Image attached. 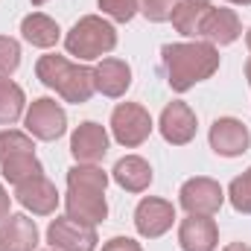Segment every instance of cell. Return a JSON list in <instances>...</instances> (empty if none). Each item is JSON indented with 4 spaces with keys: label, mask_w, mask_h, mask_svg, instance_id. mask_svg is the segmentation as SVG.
Wrapping results in <instances>:
<instances>
[{
    "label": "cell",
    "mask_w": 251,
    "mask_h": 251,
    "mask_svg": "<svg viewBox=\"0 0 251 251\" xmlns=\"http://www.w3.org/2000/svg\"><path fill=\"white\" fill-rule=\"evenodd\" d=\"M15 199L21 201V207H26L29 213H35V216H50V213H56V207H59V190L56 184L41 173V176H32V178H26V181H21L18 187H15Z\"/></svg>",
    "instance_id": "7c38bea8"
},
{
    "label": "cell",
    "mask_w": 251,
    "mask_h": 251,
    "mask_svg": "<svg viewBox=\"0 0 251 251\" xmlns=\"http://www.w3.org/2000/svg\"><path fill=\"white\" fill-rule=\"evenodd\" d=\"M210 3L207 0H178V6L173 9V26L176 32L187 35V38H201V26H204V18L210 15Z\"/></svg>",
    "instance_id": "d6986e66"
},
{
    "label": "cell",
    "mask_w": 251,
    "mask_h": 251,
    "mask_svg": "<svg viewBox=\"0 0 251 251\" xmlns=\"http://www.w3.org/2000/svg\"><path fill=\"white\" fill-rule=\"evenodd\" d=\"M176 222V207L173 201L167 199H158V196H146L140 199V204L134 207V228L140 237L146 240H158L164 237Z\"/></svg>",
    "instance_id": "52a82bcc"
},
{
    "label": "cell",
    "mask_w": 251,
    "mask_h": 251,
    "mask_svg": "<svg viewBox=\"0 0 251 251\" xmlns=\"http://www.w3.org/2000/svg\"><path fill=\"white\" fill-rule=\"evenodd\" d=\"M21 67V44L9 35H0V79H9Z\"/></svg>",
    "instance_id": "484cf974"
},
{
    "label": "cell",
    "mask_w": 251,
    "mask_h": 251,
    "mask_svg": "<svg viewBox=\"0 0 251 251\" xmlns=\"http://www.w3.org/2000/svg\"><path fill=\"white\" fill-rule=\"evenodd\" d=\"M102 15H108L117 24H128L137 12H140V0H97Z\"/></svg>",
    "instance_id": "4316f807"
},
{
    "label": "cell",
    "mask_w": 251,
    "mask_h": 251,
    "mask_svg": "<svg viewBox=\"0 0 251 251\" xmlns=\"http://www.w3.org/2000/svg\"><path fill=\"white\" fill-rule=\"evenodd\" d=\"M47 251H56V249H47Z\"/></svg>",
    "instance_id": "d590c367"
},
{
    "label": "cell",
    "mask_w": 251,
    "mask_h": 251,
    "mask_svg": "<svg viewBox=\"0 0 251 251\" xmlns=\"http://www.w3.org/2000/svg\"><path fill=\"white\" fill-rule=\"evenodd\" d=\"M26 97L24 88L15 85L12 79H0V126H12L24 117Z\"/></svg>",
    "instance_id": "44dd1931"
},
{
    "label": "cell",
    "mask_w": 251,
    "mask_h": 251,
    "mask_svg": "<svg viewBox=\"0 0 251 251\" xmlns=\"http://www.w3.org/2000/svg\"><path fill=\"white\" fill-rule=\"evenodd\" d=\"M158 128H161V137H164L167 143H173V146H187L190 140L196 137L199 120H196V111L190 108L187 102L173 100V102L161 111Z\"/></svg>",
    "instance_id": "8fae6325"
},
{
    "label": "cell",
    "mask_w": 251,
    "mask_h": 251,
    "mask_svg": "<svg viewBox=\"0 0 251 251\" xmlns=\"http://www.w3.org/2000/svg\"><path fill=\"white\" fill-rule=\"evenodd\" d=\"M243 35V24H240V15L228 6H213L210 15L204 18V26H201V38L213 47H228L234 44L237 38Z\"/></svg>",
    "instance_id": "9a60e30c"
},
{
    "label": "cell",
    "mask_w": 251,
    "mask_h": 251,
    "mask_svg": "<svg viewBox=\"0 0 251 251\" xmlns=\"http://www.w3.org/2000/svg\"><path fill=\"white\" fill-rule=\"evenodd\" d=\"M24 152H35L32 134H24L18 128H3L0 131V164L15 158V155H24Z\"/></svg>",
    "instance_id": "cb8c5ba5"
},
{
    "label": "cell",
    "mask_w": 251,
    "mask_h": 251,
    "mask_svg": "<svg viewBox=\"0 0 251 251\" xmlns=\"http://www.w3.org/2000/svg\"><path fill=\"white\" fill-rule=\"evenodd\" d=\"M228 3H237V6H251V0H228Z\"/></svg>",
    "instance_id": "d6a6232c"
},
{
    "label": "cell",
    "mask_w": 251,
    "mask_h": 251,
    "mask_svg": "<svg viewBox=\"0 0 251 251\" xmlns=\"http://www.w3.org/2000/svg\"><path fill=\"white\" fill-rule=\"evenodd\" d=\"M35 76L41 85H47L50 91H56L64 102L82 105L97 94V82H94V67L85 64H73L64 56H41L35 64Z\"/></svg>",
    "instance_id": "7a4b0ae2"
},
{
    "label": "cell",
    "mask_w": 251,
    "mask_h": 251,
    "mask_svg": "<svg viewBox=\"0 0 251 251\" xmlns=\"http://www.w3.org/2000/svg\"><path fill=\"white\" fill-rule=\"evenodd\" d=\"M111 178H114L126 193H143V190H149V184H152L155 176H152L149 161H143L140 155H126V158H120V161L114 164Z\"/></svg>",
    "instance_id": "ac0fdd59"
},
{
    "label": "cell",
    "mask_w": 251,
    "mask_h": 251,
    "mask_svg": "<svg viewBox=\"0 0 251 251\" xmlns=\"http://www.w3.org/2000/svg\"><path fill=\"white\" fill-rule=\"evenodd\" d=\"M117 47V29L100 18V15H85L79 18L70 32L64 35V50L67 56H76L79 62H94V59H102L108 56L111 50Z\"/></svg>",
    "instance_id": "3957f363"
},
{
    "label": "cell",
    "mask_w": 251,
    "mask_h": 251,
    "mask_svg": "<svg viewBox=\"0 0 251 251\" xmlns=\"http://www.w3.org/2000/svg\"><path fill=\"white\" fill-rule=\"evenodd\" d=\"M207 140H210V149L216 155H222V158H240L243 152H249L251 131H249V126L243 123V120H237V117H219L210 126Z\"/></svg>",
    "instance_id": "30bf717a"
},
{
    "label": "cell",
    "mask_w": 251,
    "mask_h": 251,
    "mask_svg": "<svg viewBox=\"0 0 251 251\" xmlns=\"http://www.w3.org/2000/svg\"><path fill=\"white\" fill-rule=\"evenodd\" d=\"M161 59H164V67H167V82L176 94H184L193 85L210 79L219 70V50L207 41L164 44Z\"/></svg>",
    "instance_id": "6da1fadb"
},
{
    "label": "cell",
    "mask_w": 251,
    "mask_h": 251,
    "mask_svg": "<svg viewBox=\"0 0 251 251\" xmlns=\"http://www.w3.org/2000/svg\"><path fill=\"white\" fill-rule=\"evenodd\" d=\"M47 243L56 251H97V228L94 225H82L70 216L53 219L47 228Z\"/></svg>",
    "instance_id": "ba28073f"
},
{
    "label": "cell",
    "mask_w": 251,
    "mask_h": 251,
    "mask_svg": "<svg viewBox=\"0 0 251 251\" xmlns=\"http://www.w3.org/2000/svg\"><path fill=\"white\" fill-rule=\"evenodd\" d=\"M44 3H47V0H32V6H44Z\"/></svg>",
    "instance_id": "e575fe53"
},
{
    "label": "cell",
    "mask_w": 251,
    "mask_h": 251,
    "mask_svg": "<svg viewBox=\"0 0 251 251\" xmlns=\"http://www.w3.org/2000/svg\"><path fill=\"white\" fill-rule=\"evenodd\" d=\"M222 251H251L249 243H231V246H225Z\"/></svg>",
    "instance_id": "4dcf8cb0"
},
{
    "label": "cell",
    "mask_w": 251,
    "mask_h": 251,
    "mask_svg": "<svg viewBox=\"0 0 251 251\" xmlns=\"http://www.w3.org/2000/svg\"><path fill=\"white\" fill-rule=\"evenodd\" d=\"M152 128H155L152 114L140 102H120L111 111V134L126 149H134V146L146 143L149 134H152Z\"/></svg>",
    "instance_id": "277c9868"
},
{
    "label": "cell",
    "mask_w": 251,
    "mask_h": 251,
    "mask_svg": "<svg viewBox=\"0 0 251 251\" xmlns=\"http://www.w3.org/2000/svg\"><path fill=\"white\" fill-rule=\"evenodd\" d=\"M176 6H178V0H140V12H143V18L152 21V24L170 21Z\"/></svg>",
    "instance_id": "83f0119b"
},
{
    "label": "cell",
    "mask_w": 251,
    "mask_h": 251,
    "mask_svg": "<svg viewBox=\"0 0 251 251\" xmlns=\"http://www.w3.org/2000/svg\"><path fill=\"white\" fill-rule=\"evenodd\" d=\"M228 199H231V204H234L237 213H251V167L243 176H237V178L231 181Z\"/></svg>",
    "instance_id": "d4e9b609"
},
{
    "label": "cell",
    "mask_w": 251,
    "mask_h": 251,
    "mask_svg": "<svg viewBox=\"0 0 251 251\" xmlns=\"http://www.w3.org/2000/svg\"><path fill=\"white\" fill-rule=\"evenodd\" d=\"M246 79H249V85H251V59L246 62Z\"/></svg>",
    "instance_id": "1f68e13d"
},
{
    "label": "cell",
    "mask_w": 251,
    "mask_h": 251,
    "mask_svg": "<svg viewBox=\"0 0 251 251\" xmlns=\"http://www.w3.org/2000/svg\"><path fill=\"white\" fill-rule=\"evenodd\" d=\"M24 126H26V134H32L35 140L50 143V140H59L67 131V114L56 100L41 97V100H32V105L26 108Z\"/></svg>",
    "instance_id": "5b68a950"
},
{
    "label": "cell",
    "mask_w": 251,
    "mask_h": 251,
    "mask_svg": "<svg viewBox=\"0 0 251 251\" xmlns=\"http://www.w3.org/2000/svg\"><path fill=\"white\" fill-rule=\"evenodd\" d=\"M94 82H97V91L102 97L117 100L131 88V67L123 59H102L94 67Z\"/></svg>",
    "instance_id": "e0dca14e"
},
{
    "label": "cell",
    "mask_w": 251,
    "mask_h": 251,
    "mask_svg": "<svg viewBox=\"0 0 251 251\" xmlns=\"http://www.w3.org/2000/svg\"><path fill=\"white\" fill-rule=\"evenodd\" d=\"M9 207H12V199H9V193H6V187L0 184V222L9 216Z\"/></svg>",
    "instance_id": "f546056e"
},
{
    "label": "cell",
    "mask_w": 251,
    "mask_h": 251,
    "mask_svg": "<svg viewBox=\"0 0 251 251\" xmlns=\"http://www.w3.org/2000/svg\"><path fill=\"white\" fill-rule=\"evenodd\" d=\"M38 228L26 213H9L0 222V251H35Z\"/></svg>",
    "instance_id": "2e32d148"
},
{
    "label": "cell",
    "mask_w": 251,
    "mask_h": 251,
    "mask_svg": "<svg viewBox=\"0 0 251 251\" xmlns=\"http://www.w3.org/2000/svg\"><path fill=\"white\" fill-rule=\"evenodd\" d=\"M64 210L70 219L82 222V225H100L108 219V201H105V190H88V187H67L64 196Z\"/></svg>",
    "instance_id": "9c48e42d"
},
{
    "label": "cell",
    "mask_w": 251,
    "mask_h": 251,
    "mask_svg": "<svg viewBox=\"0 0 251 251\" xmlns=\"http://www.w3.org/2000/svg\"><path fill=\"white\" fill-rule=\"evenodd\" d=\"M105 152H108V131H105V126L94 123V120L76 126V131L70 134V155L79 164H97V161L105 158Z\"/></svg>",
    "instance_id": "4fadbf2b"
},
{
    "label": "cell",
    "mask_w": 251,
    "mask_h": 251,
    "mask_svg": "<svg viewBox=\"0 0 251 251\" xmlns=\"http://www.w3.org/2000/svg\"><path fill=\"white\" fill-rule=\"evenodd\" d=\"M102 251H143V246L134 243L131 237H111V240L102 246Z\"/></svg>",
    "instance_id": "f1b7e54d"
},
{
    "label": "cell",
    "mask_w": 251,
    "mask_h": 251,
    "mask_svg": "<svg viewBox=\"0 0 251 251\" xmlns=\"http://www.w3.org/2000/svg\"><path fill=\"white\" fill-rule=\"evenodd\" d=\"M178 201L193 216H213V213H219V207L225 201V190L219 181H213L207 176H196L181 184Z\"/></svg>",
    "instance_id": "8992f818"
},
{
    "label": "cell",
    "mask_w": 251,
    "mask_h": 251,
    "mask_svg": "<svg viewBox=\"0 0 251 251\" xmlns=\"http://www.w3.org/2000/svg\"><path fill=\"white\" fill-rule=\"evenodd\" d=\"M67 187L105 190L108 187V173L97 164H76V167L67 170Z\"/></svg>",
    "instance_id": "603a6c76"
},
{
    "label": "cell",
    "mask_w": 251,
    "mask_h": 251,
    "mask_svg": "<svg viewBox=\"0 0 251 251\" xmlns=\"http://www.w3.org/2000/svg\"><path fill=\"white\" fill-rule=\"evenodd\" d=\"M21 35H24V41H29L32 47L47 50V47H56V41L62 38V29H59V24H56L53 18H47V15H41V12H32V15H26V18L21 21Z\"/></svg>",
    "instance_id": "ffe728a7"
},
{
    "label": "cell",
    "mask_w": 251,
    "mask_h": 251,
    "mask_svg": "<svg viewBox=\"0 0 251 251\" xmlns=\"http://www.w3.org/2000/svg\"><path fill=\"white\" fill-rule=\"evenodd\" d=\"M246 47H249V53H251V29L246 32Z\"/></svg>",
    "instance_id": "836d02e7"
},
{
    "label": "cell",
    "mask_w": 251,
    "mask_h": 251,
    "mask_svg": "<svg viewBox=\"0 0 251 251\" xmlns=\"http://www.w3.org/2000/svg\"><path fill=\"white\" fill-rule=\"evenodd\" d=\"M178 246L181 251H216L219 246V228L210 216H193L181 219L178 225Z\"/></svg>",
    "instance_id": "5bb4252c"
},
{
    "label": "cell",
    "mask_w": 251,
    "mask_h": 251,
    "mask_svg": "<svg viewBox=\"0 0 251 251\" xmlns=\"http://www.w3.org/2000/svg\"><path fill=\"white\" fill-rule=\"evenodd\" d=\"M0 173H3V178H6L9 184L18 187L21 181H26V178H32V176H41L44 167H41V161L35 158V152H24V155H15V158L3 161V164H0Z\"/></svg>",
    "instance_id": "7402d4cb"
}]
</instances>
